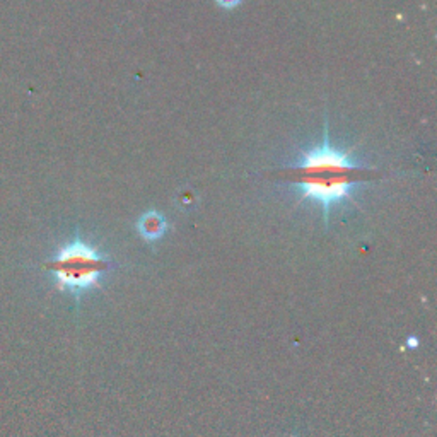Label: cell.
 <instances>
[{"label": "cell", "mask_w": 437, "mask_h": 437, "mask_svg": "<svg viewBox=\"0 0 437 437\" xmlns=\"http://www.w3.org/2000/svg\"><path fill=\"white\" fill-rule=\"evenodd\" d=\"M137 229L147 243H154L164 236L167 229V221L159 212L150 210V212H145L144 216L138 218Z\"/></svg>", "instance_id": "3"}, {"label": "cell", "mask_w": 437, "mask_h": 437, "mask_svg": "<svg viewBox=\"0 0 437 437\" xmlns=\"http://www.w3.org/2000/svg\"><path fill=\"white\" fill-rule=\"evenodd\" d=\"M406 345H409L410 348L419 347V340L415 338V337H409V340H406Z\"/></svg>", "instance_id": "5"}, {"label": "cell", "mask_w": 437, "mask_h": 437, "mask_svg": "<svg viewBox=\"0 0 437 437\" xmlns=\"http://www.w3.org/2000/svg\"><path fill=\"white\" fill-rule=\"evenodd\" d=\"M377 176L380 171L363 166L352 157L350 153L331 144L326 118L321 144L302 154L294 164L277 170L275 173L277 179L291 184L302 199L321 205L323 221L326 226L335 205L350 200L360 184Z\"/></svg>", "instance_id": "1"}, {"label": "cell", "mask_w": 437, "mask_h": 437, "mask_svg": "<svg viewBox=\"0 0 437 437\" xmlns=\"http://www.w3.org/2000/svg\"><path fill=\"white\" fill-rule=\"evenodd\" d=\"M216 2L221 7H224V9H234V7H238L243 0H216Z\"/></svg>", "instance_id": "4"}, {"label": "cell", "mask_w": 437, "mask_h": 437, "mask_svg": "<svg viewBox=\"0 0 437 437\" xmlns=\"http://www.w3.org/2000/svg\"><path fill=\"white\" fill-rule=\"evenodd\" d=\"M52 272L57 287L81 299L86 292L99 287L101 280L111 268L108 256L99 253L94 246L81 238L65 245L46 263Z\"/></svg>", "instance_id": "2"}]
</instances>
